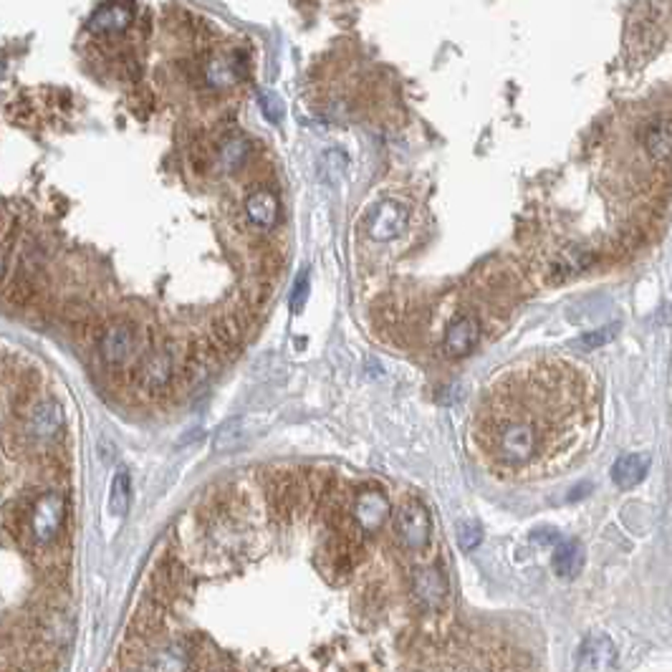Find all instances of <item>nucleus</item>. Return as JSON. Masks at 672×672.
Here are the masks:
<instances>
[{
  "mask_svg": "<svg viewBox=\"0 0 672 672\" xmlns=\"http://www.w3.org/2000/svg\"><path fill=\"white\" fill-rule=\"evenodd\" d=\"M66 523V501L59 491L41 493L31 506L5 508V529L31 548H51Z\"/></svg>",
  "mask_w": 672,
  "mask_h": 672,
  "instance_id": "obj_2",
  "label": "nucleus"
},
{
  "mask_svg": "<svg viewBox=\"0 0 672 672\" xmlns=\"http://www.w3.org/2000/svg\"><path fill=\"white\" fill-rule=\"evenodd\" d=\"M647 152L652 154L658 162H665L672 157V129L665 122H652L647 124L645 132Z\"/></svg>",
  "mask_w": 672,
  "mask_h": 672,
  "instance_id": "obj_19",
  "label": "nucleus"
},
{
  "mask_svg": "<svg viewBox=\"0 0 672 672\" xmlns=\"http://www.w3.org/2000/svg\"><path fill=\"white\" fill-rule=\"evenodd\" d=\"M140 327H134L132 321H116L112 327H106L99 339V349L106 364H127L134 356L140 354Z\"/></svg>",
  "mask_w": 672,
  "mask_h": 672,
  "instance_id": "obj_5",
  "label": "nucleus"
},
{
  "mask_svg": "<svg viewBox=\"0 0 672 672\" xmlns=\"http://www.w3.org/2000/svg\"><path fill=\"white\" fill-rule=\"evenodd\" d=\"M617 647L604 632L589 634L576 655V672H614Z\"/></svg>",
  "mask_w": 672,
  "mask_h": 672,
  "instance_id": "obj_8",
  "label": "nucleus"
},
{
  "mask_svg": "<svg viewBox=\"0 0 672 672\" xmlns=\"http://www.w3.org/2000/svg\"><path fill=\"white\" fill-rule=\"evenodd\" d=\"M132 3H104L89 18V28L94 33H119L134 21Z\"/></svg>",
  "mask_w": 672,
  "mask_h": 672,
  "instance_id": "obj_13",
  "label": "nucleus"
},
{
  "mask_svg": "<svg viewBox=\"0 0 672 672\" xmlns=\"http://www.w3.org/2000/svg\"><path fill=\"white\" fill-rule=\"evenodd\" d=\"M592 384L566 362H536L493 382L473 419V440L503 475L544 473L582 443L594 419Z\"/></svg>",
  "mask_w": 672,
  "mask_h": 672,
  "instance_id": "obj_1",
  "label": "nucleus"
},
{
  "mask_svg": "<svg viewBox=\"0 0 672 672\" xmlns=\"http://www.w3.org/2000/svg\"><path fill=\"white\" fill-rule=\"evenodd\" d=\"M551 564H554V571H557L558 576H576L584 566V548L579 541H561L557 546V551H554V558H551Z\"/></svg>",
  "mask_w": 672,
  "mask_h": 672,
  "instance_id": "obj_18",
  "label": "nucleus"
},
{
  "mask_svg": "<svg viewBox=\"0 0 672 672\" xmlns=\"http://www.w3.org/2000/svg\"><path fill=\"white\" fill-rule=\"evenodd\" d=\"M647 470H649V457L632 453V456L617 457L614 468H612V478L620 488H634L637 483L645 481Z\"/></svg>",
  "mask_w": 672,
  "mask_h": 672,
  "instance_id": "obj_17",
  "label": "nucleus"
},
{
  "mask_svg": "<svg viewBox=\"0 0 672 672\" xmlns=\"http://www.w3.org/2000/svg\"><path fill=\"white\" fill-rule=\"evenodd\" d=\"M175 372H178V362H175V354L170 349H162V352H154L150 354L142 367L137 369V377H140L142 387L147 390H162L170 382L175 380Z\"/></svg>",
  "mask_w": 672,
  "mask_h": 672,
  "instance_id": "obj_12",
  "label": "nucleus"
},
{
  "mask_svg": "<svg viewBox=\"0 0 672 672\" xmlns=\"http://www.w3.org/2000/svg\"><path fill=\"white\" fill-rule=\"evenodd\" d=\"M261 106H263V115L271 119V122H279L283 116V104L276 94H261Z\"/></svg>",
  "mask_w": 672,
  "mask_h": 672,
  "instance_id": "obj_24",
  "label": "nucleus"
},
{
  "mask_svg": "<svg viewBox=\"0 0 672 672\" xmlns=\"http://www.w3.org/2000/svg\"><path fill=\"white\" fill-rule=\"evenodd\" d=\"M306 293H308V273L299 276V283L293 289V311H299L306 301Z\"/></svg>",
  "mask_w": 672,
  "mask_h": 672,
  "instance_id": "obj_25",
  "label": "nucleus"
},
{
  "mask_svg": "<svg viewBox=\"0 0 672 672\" xmlns=\"http://www.w3.org/2000/svg\"><path fill=\"white\" fill-rule=\"evenodd\" d=\"M203 77L216 89H228L245 77V61L238 53H216L203 66Z\"/></svg>",
  "mask_w": 672,
  "mask_h": 672,
  "instance_id": "obj_11",
  "label": "nucleus"
},
{
  "mask_svg": "<svg viewBox=\"0 0 672 672\" xmlns=\"http://www.w3.org/2000/svg\"><path fill=\"white\" fill-rule=\"evenodd\" d=\"M61 425H64V412L56 402H41L33 407V412L28 418V430L33 437H41V440H49L53 435H59Z\"/></svg>",
  "mask_w": 672,
  "mask_h": 672,
  "instance_id": "obj_16",
  "label": "nucleus"
},
{
  "mask_svg": "<svg viewBox=\"0 0 672 672\" xmlns=\"http://www.w3.org/2000/svg\"><path fill=\"white\" fill-rule=\"evenodd\" d=\"M410 594L415 599V607L425 614L443 612V602L447 596V579L440 566H415L410 574Z\"/></svg>",
  "mask_w": 672,
  "mask_h": 672,
  "instance_id": "obj_4",
  "label": "nucleus"
},
{
  "mask_svg": "<svg viewBox=\"0 0 672 672\" xmlns=\"http://www.w3.org/2000/svg\"><path fill=\"white\" fill-rule=\"evenodd\" d=\"M483 531L475 526V523H463L460 526V531H457V541L463 548H475V546L481 544Z\"/></svg>",
  "mask_w": 672,
  "mask_h": 672,
  "instance_id": "obj_23",
  "label": "nucleus"
},
{
  "mask_svg": "<svg viewBox=\"0 0 672 672\" xmlns=\"http://www.w3.org/2000/svg\"><path fill=\"white\" fill-rule=\"evenodd\" d=\"M407 226V210L405 205L384 200L377 203L367 213V233L372 241H394L397 235H402Z\"/></svg>",
  "mask_w": 672,
  "mask_h": 672,
  "instance_id": "obj_9",
  "label": "nucleus"
},
{
  "mask_svg": "<svg viewBox=\"0 0 672 672\" xmlns=\"http://www.w3.org/2000/svg\"><path fill=\"white\" fill-rule=\"evenodd\" d=\"M245 213L248 220L253 223L255 228L268 230L279 223V198L268 190H255L248 200H245Z\"/></svg>",
  "mask_w": 672,
  "mask_h": 672,
  "instance_id": "obj_14",
  "label": "nucleus"
},
{
  "mask_svg": "<svg viewBox=\"0 0 672 672\" xmlns=\"http://www.w3.org/2000/svg\"><path fill=\"white\" fill-rule=\"evenodd\" d=\"M352 519L362 533H374L390 519V501L380 485H364L352 495Z\"/></svg>",
  "mask_w": 672,
  "mask_h": 672,
  "instance_id": "obj_6",
  "label": "nucleus"
},
{
  "mask_svg": "<svg viewBox=\"0 0 672 672\" xmlns=\"http://www.w3.org/2000/svg\"><path fill=\"white\" fill-rule=\"evenodd\" d=\"M248 152H251V144H248L245 137H238V134H235V137H228V140L220 142L217 165H220V170L230 172V170H235V167L243 165V160L248 157Z\"/></svg>",
  "mask_w": 672,
  "mask_h": 672,
  "instance_id": "obj_20",
  "label": "nucleus"
},
{
  "mask_svg": "<svg viewBox=\"0 0 672 672\" xmlns=\"http://www.w3.org/2000/svg\"><path fill=\"white\" fill-rule=\"evenodd\" d=\"M245 327H248V321H243L241 311H233V314L217 318L213 324V346L217 349V354L235 349L245 336Z\"/></svg>",
  "mask_w": 672,
  "mask_h": 672,
  "instance_id": "obj_15",
  "label": "nucleus"
},
{
  "mask_svg": "<svg viewBox=\"0 0 672 672\" xmlns=\"http://www.w3.org/2000/svg\"><path fill=\"white\" fill-rule=\"evenodd\" d=\"M243 437V422L241 419H228L220 425V430L216 435V450L217 453H230L241 445Z\"/></svg>",
  "mask_w": 672,
  "mask_h": 672,
  "instance_id": "obj_21",
  "label": "nucleus"
},
{
  "mask_svg": "<svg viewBox=\"0 0 672 672\" xmlns=\"http://www.w3.org/2000/svg\"><path fill=\"white\" fill-rule=\"evenodd\" d=\"M394 533L407 551H425L430 546L432 536V519L428 506L418 498L405 501L394 513Z\"/></svg>",
  "mask_w": 672,
  "mask_h": 672,
  "instance_id": "obj_3",
  "label": "nucleus"
},
{
  "mask_svg": "<svg viewBox=\"0 0 672 672\" xmlns=\"http://www.w3.org/2000/svg\"><path fill=\"white\" fill-rule=\"evenodd\" d=\"M109 503H112V511L116 516H124L129 508V478L127 473H116L115 483H112V495H109Z\"/></svg>",
  "mask_w": 672,
  "mask_h": 672,
  "instance_id": "obj_22",
  "label": "nucleus"
},
{
  "mask_svg": "<svg viewBox=\"0 0 672 672\" xmlns=\"http://www.w3.org/2000/svg\"><path fill=\"white\" fill-rule=\"evenodd\" d=\"M8 672H26V670H8Z\"/></svg>",
  "mask_w": 672,
  "mask_h": 672,
  "instance_id": "obj_26",
  "label": "nucleus"
},
{
  "mask_svg": "<svg viewBox=\"0 0 672 672\" xmlns=\"http://www.w3.org/2000/svg\"><path fill=\"white\" fill-rule=\"evenodd\" d=\"M481 342V321L473 314H457L450 318L445 329V352L453 359L470 354L475 344Z\"/></svg>",
  "mask_w": 672,
  "mask_h": 672,
  "instance_id": "obj_10",
  "label": "nucleus"
},
{
  "mask_svg": "<svg viewBox=\"0 0 672 672\" xmlns=\"http://www.w3.org/2000/svg\"><path fill=\"white\" fill-rule=\"evenodd\" d=\"M306 483L296 473H276L268 483V506L276 519H289L304 503Z\"/></svg>",
  "mask_w": 672,
  "mask_h": 672,
  "instance_id": "obj_7",
  "label": "nucleus"
}]
</instances>
